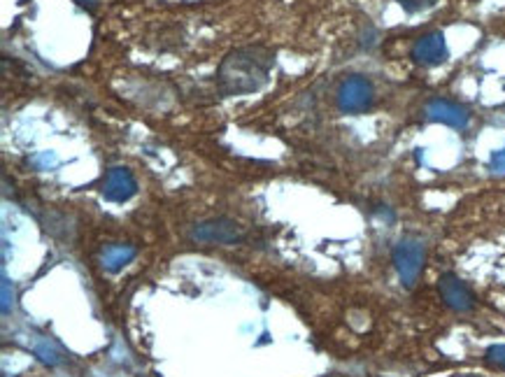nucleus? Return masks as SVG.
<instances>
[{
	"mask_svg": "<svg viewBox=\"0 0 505 377\" xmlns=\"http://www.w3.org/2000/svg\"><path fill=\"white\" fill-rule=\"evenodd\" d=\"M275 66V51L268 47H240L226 54L217 70V86L221 96H248L266 86Z\"/></svg>",
	"mask_w": 505,
	"mask_h": 377,
	"instance_id": "f257e3e1",
	"label": "nucleus"
},
{
	"mask_svg": "<svg viewBox=\"0 0 505 377\" xmlns=\"http://www.w3.org/2000/svg\"><path fill=\"white\" fill-rule=\"evenodd\" d=\"M373 103V86L365 77H347L338 91V105L343 112H364Z\"/></svg>",
	"mask_w": 505,
	"mask_h": 377,
	"instance_id": "f03ea898",
	"label": "nucleus"
},
{
	"mask_svg": "<svg viewBox=\"0 0 505 377\" xmlns=\"http://www.w3.org/2000/svg\"><path fill=\"white\" fill-rule=\"evenodd\" d=\"M194 238L203 242H221V245H230L242 238V229L240 224H236L233 220H226V217H220V220L205 221L194 231Z\"/></svg>",
	"mask_w": 505,
	"mask_h": 377,
	"instance_id": "7ed1b4c3",
	"label": "nucleus"
},
{
	"mask_svg": "<svg viewBox=\"0 0 505 377\" xmlns=\"http://www.w3.org/2000/svg\"><path fill=\"white\" fill-rule=\"evenodd\" d=\"M412 58L421 66H438L447 58V45H445V38L440 33L424 35L415 42L412 47Z\"/></svg>",
	"mask_w": 505,
	"mask_h": 377,
	"instance_id": "20e7f679",
	"label": "nucleus"
},
{
	"mask_svg": "<svg viewBox=\"0 0 505 377\" xmlns=\"http://www.w3.org/2000/svg\"><path fill=\"white\" fill-rule=\"evenodd\" d=\"M103 193H105V198H110V201H117V203L129 201L135 193L133 175L126 168H113L105 175V180H103Z\"/></svg>",
	"mask_w": 505,
	"mask_h": 377,
	"instance_id": "39448f33",
	"label": "nucleus"
},
{
	"mask_svg": "<svg viewBox=\"0 0 505 377\" xmlns=\"http://www.w3.org/2000/svg\"><path fill=\"white\" fill-rule=\"evenodd\" d=\"M428 114H431V119H436V121H443V124H449V126H466L468 121V114L461 110L459 105H452V103L447 101H436L428 105Z\"/></svg>",
	"mask_w": 505,
	"mask_h": 377,
	"instance_id": "423d86ee",
	"label": "nucleus"
},
{
	"mask_svg": "<svg viewBox=\"0 0 505 377\" xmlns=\"http://www.w3.org/2000/svg\"><path fill=\"white\" fill-rule=\"evenodd\" d=\"M443 292H445V299L449 301L452 305H459V308H466L468 305V293H466V289L461 287L459 282H455V280H445L443 282Z\"/></svg>",
	"mask_w": 505,
	"mask_h": 377,
	"instance_id": "0eeeda50",
	"label": "nucleus"
},
{
	"mask_svg": "<svg viewBox=\"0 0 505 377\" xmlns=\"http://www.w3.org/2000/svg\"><path fill=\"white\" fill-rule=\"evenodd\" d=\"M438 0H399V5L408 12H421L427 10V7L436 5Z\"/></svg>",
	"mask_w": 505,
	"mask_h": 377,
	"instance_id": "6e6552de",
	"label": "nucleus"
},
{
	"mask_svg": "<svg viewBox=\"0 0 505 377\" xmlns=\"http://www.w3.org/2000/svg\"><path fill=\"white\" fill-rule=\"evenodd\" d=\"M455 377H477V375H455Z\"/></svg>",
	"mask_w": 505,
	"mask_h": 377,
	"instance_id": "1a4fd4ad",
	"label": "nucleus"
}]
</instances>
